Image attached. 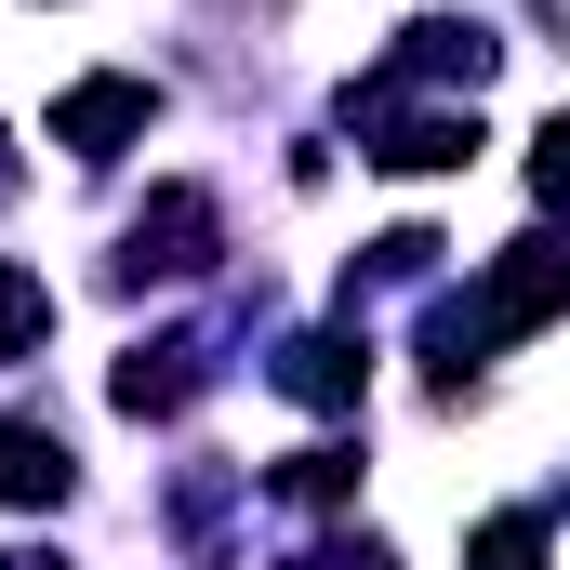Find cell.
<instances>
[{
	"mask_svg": "<svg viewBox=\"0 0 570 570\" xmlns=\"http://www.w3.org/2000/svg\"><path fill=\"white\" fill-rule=\"evenodd\" d=\"M345 107H358L385 173H464L478 159V107H385V94H345Z\"/></svg>",
	"mask_w": 570,
	"mask_h": 570,
	"instance_id": "6da1fadb",
	"label": "cell"
},
{
	"mask_svg": "<svg viewBox=\"0 0 570 570\" xmlns=\"http://www.w3.org/2000/svg\"><path fill=\"white\" fill-rule=\"evenodd\" d=\"M146 120H159V80H67L53 94V146L67 159H120Z\"/></svg>",
	"mask_w": 570,
	"mask_h": 570,
	"instance_id": "7a4b0ae2",
	"label": "cell"
},
{
	"mask_svg": "<svg viewBox=\"0 0 570 570\" xmlns=\"http://www.w3.org/2000/svg\"><path fill=\"white\" fill-rule=\"evenodd\" d=\"M199 253H213V199H199V186H159V199L134 213V239H120V279H146V266L186 279Z\"/></svg>",
	"mask_w": 570,
	"mask_h": 570,
	"instance_id": "3957f363",
	"label": "cell"
},
{
	"mask_svg": "<svg viewBox=\"0 0 570 570\" xmlns=\"http://www.w3.org/2000/svg\"><path fill=\"white\" fill-rule=\"evenodd\" d=\"M544 318H558V239L531 226V239H518V253L491 266V292H478V332L504 345V332H544Z\"/></svg>",
	"mask_w": 570,
	"mask_h": 570,
	"instance_id": "277c9868",
	"label": "cell"
},
{
	"mask_svg": "<svg viewBox=\"0 0 570 570\" xmlns=\"http://www.w3.org/2000/svg\"><path fill=\"white\" fill-rule=\"evenodd\" d=\"M279 385L305 399V412H358V385H372V358H358L345 332H292V345H279Z\"/></svg>",
	"mask_w": 570,
	"mask_h": 570,
	"instance_id": "5b68a950",
	"label": "cell"
},
{
	"mask_svg": "<svg viewBox=\"0 0 570 570\" xmlns=\"http://www.w3.org/2000/svg\"><path fill=\"white\" fill-rule=\"evenodd\" d=\"M67 491H80V464H67V438L13 412V425H0V504H67Z\"/></svg>",
	"mask_w": 570,
	"mask_h": 570,
	"instance_id": "8992f818",
	"label": "cell"
},
{
	"mask_svg": "<svg viewBox=\"0 0 570 570\" xmlns=\"http://www.w3.org/2000/svg\"><path fill=\"white\" fill-rule=\"evenodd\" d=\"M186 358H199V345H134V358H120V412H186V385H199V372H186Z\"/></svg>",
	"mask_w": 570,
	"mask_h": 570,
	"instance_id": "52a82bcc",
	"label": "cell"
},
{
	"mask_svg": "<svg viewBox=\"0 0 570 570\" xmlns=\"http://www.w3.org/2000/svg\"><path fill=\"white\" fill-rule=\"evenodd\" d=\"M40 332H53V292L27 266H0V358H40Z\"/></svg>",
	"mask_w": 570,
	"mask_h": 570,
	"instance_id": "ba28073f",
	"label": "cell"
},
{
	"mask_svg": "<svg viewBox=\"0 0 570 570\" xmlns=\"http://www.w3.org/2000/svg\"><path fill=\"white\" fill-rule=\"evenodd\" d=\"M464 570H544V504H518V518H491V531L464 544Z\"/></svg>",
	"mask_w": 570,
	"mask_h": 570,
	"instance_id": "9c48e42d",
	"label": "cell"
},
{
	"mask_svg": "<svg viewBox=\"0 0 570 570\" xmlns=\"http://www.w3.org/2000/svg\"><path fill=\"white\" fill-rule=\"evenodd\" d=\"M279 491H292V504H345V491H358V451H292Z\"/></svg>",
	"mask_w": 570,
	"mask_h": 570,
	"instance_id": "30bf717a",
	"label": "cell"
},
{
	"mask_svg": "<svg viewBox=\"0 0 570 570\" xmlns=\"http://www.w3.org/2000/svg\"><path fill=\"white\" fill-rule=\"evenodd\" d=\"M0 146H13V134H0ZM0 199H13V159H0Z\"/></svg>",
	"mask_w": 570,
	"mask_h": 570,
	"instance_id": "8fae6325",
	"label": "cell"
},
{
	"mask_svg": "<svg viewBox=\"0 0 570 570\" xmlns=\"http://www.w3.org/2000/svg\"><path fill=\"white\" fill-rule=\"evenodd\" d=\"M0 570H53V558H0Z\"/></svg>",
	"mask_w": 570,
	"mask_h": 570,
	"instance_id": "7c38bea8",
	"label": "cell"
}]
</instances>
